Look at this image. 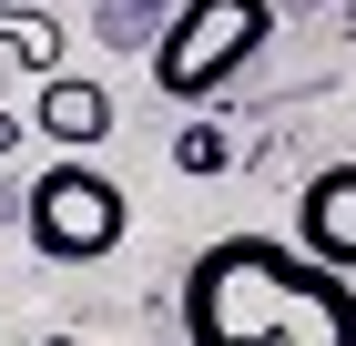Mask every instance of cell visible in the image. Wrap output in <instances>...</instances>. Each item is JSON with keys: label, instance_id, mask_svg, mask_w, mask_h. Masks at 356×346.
<instances>
[{"label": "cell", "instance_id": "cell-1", "mask_svg": "<svg viewBox=\"0 0 356 346\" xmlns=\"http://www.w3.org/2000/svg\"><path fill=\"white\" fill-rule=\"evenodd\" d=\"M184 346H356V285L296 235H214L184 265Z\"/></svg>", "mask_w": 356, "mask_h": 346}, {"label": "cell", "instance_id": "cell-2", "mask_svg": "<svg viewBox=\"0 0 356 346\" xmlns=\"http://www.w3.org/2000/svg\"><path fill=\"white\" fill-rule=\"evenodd\" d=\"M21 235H31V255H41V265H102L112 244L133 235V194L112 184L102 163L61 153V163H41V173H31V194H21Z\"/></svg>", "mask_w": 356, "mask_h": 346}, {"label": "cell", "instance_id": "cell-3", "mask_svg": "<svg viewBox=\"0 0 356 346\" xmlns=\"http://www.w3.org/2000/svg\"><path fill=\"white\" fill-rule=\"evenodd\" d=\"M265 31H275L265 0H184V10L153 31V52H143L153 61V92H163V102H214L224 81L265 52Z\"/></svg>", "mask_w": 356, "mask_h": 346}, {"label": "cell", "instance_id": "cell-4", "mask_svg": "<svg viewBox=\"0 0 356 346\" xmlns=\"http://www.w3.org/2000/svg\"><path fill=\"white\" fill-rule=\"evenodd\" d=\"M296 244L316 255V265L356 275V163H326V173L296 194Z\"/></svg>", "mask_w": 356, "mask_h": 346}, {"label": "cell", "instance_id": "cell-5", "mask_svg": "<svg viewBox=\"0 0 356 346\" xmlns=\"http://www.w3.org/2000/svg\"><path fill=\"white\" fill-rule=\"evenodd\" d=\"M31 133H51L61 153H92V143H112V92L82 72H51L41 102H31Z\"/></svg>", "mask_w": 356, "mask_h": 346}, {"label": "cell", "instance_id": "cell-6", "mask_svg": "<svg viewBox=\"0 0 356 346\" xmlns=\"http://www.w3.org/2000/svg\"><path fill=\"white\" fill-rule=\"evenodd\" d=\"M0 52L21 61L31 81H51L61 72V21H51V10H0Z\"/></svg>", "mask_w": 356, "mask_h": 346}, {"label": "cell", "instance_id": "cell-7", "mask_svg": "<svg viewBox=\"0 0 356 346\" xmlns=\"http://www.w3.org/2000/svg\"><path fill=\"white\" fill-rule=\"evenodd\" d=\"M224 163H234V143H224L214 123H184V133H173V173H224Z\"/></svg>", "mask_w": 356, "mask_h": 346}, {"label": "cell", "instance_id": "cell-8", "mask_svg": "<svg viewBox=\"0 0 356 346\" xmlns=\"http://www.w3.org/2000/svg\"><path fill=\"white\" fill-rule=\"evenodd\" d=\"M31 133V123H21V112H0V153H10V143H21Z\"/></svg>", "mask_w": 356, "mask_h": 346}, {"label": "cell", "instance_id": "cell-9", "mask_svg": "<svg viewBox=\"0 0 356 346\" xmlns=\"http://www.w3.org/2000/svg\"><path fill=\"white\" fill-rule=\"evenodd\" d=\"M41 346H82V336H41Z\"/></svg>", "mask_w": 356, "mask_h": 346}]
</instances>
